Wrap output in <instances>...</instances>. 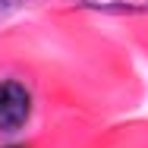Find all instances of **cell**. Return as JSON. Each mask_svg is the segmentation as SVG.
Listing matches in <instances>:
<instances>
[{
    "label": "cell",
    "instance_id": "1",
    "mask_svg": "<svg viewBox=\"0 0 148 148\" xmlns=\"http://www.w3.org/2000/svg\"><path fill=\"white\" fill-rule=\"evenodd\" d=\"M29 110H32V98L22 82H16V79L0 82V129L3 132L19 129L29 120Z\"/></svg>",
    "mask_w": 148,
    "mask_h": 148
}]
</instances>
